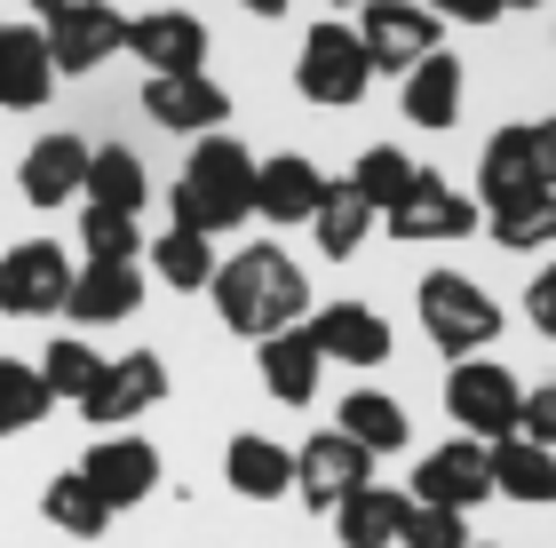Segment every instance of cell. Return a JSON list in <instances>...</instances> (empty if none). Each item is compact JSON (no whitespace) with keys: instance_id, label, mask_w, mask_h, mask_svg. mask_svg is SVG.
<instances>
[{"instance_id":"obj_1","label":"cell","mask_w":556,"mask_h":548,"mask_svg":"<svg viewBox=\"0 0 556 548\" xmlns=\"http://www.w3.org/2000/svg\"><path fill=\"white\" fill-rule=\"evenodd\" d=\"M215 310H223V327L231 334H255V342H270V334H287V327H302V310H311V279H302V263L287 255V246H239L231 263H215Z\"/></svg>"},{"instance_id":"obj_2","label":"cell","mask_w":556,"mask_h":548,"mask_svg":"<svg viewBox=\"0 0 556 548\" xmlns=\"http://www.w3.org/2000/svg\"><path fill=\"white\" fill-rule=\"evenodd\" d=\"M167 215L184 222V231H199V239L255 222V152L231 143V136H199L184 176H175V191H167Z\"/></svg>"},{"instance_id":"obj_3","label":"cell","mask_w":556,"mask_h":548,"mask_svg":"<svg viewBox=\"0 0 556 548\" xmlns=\"http://www.w3.org/2000/svg\"><path fill=\"white\" fill-rule=\"evenodd\" d=\"M414 310H421L429 342H438L453 366L477 358L485 342H501V303L469 279V270H429V279L414 286Z\"/></svg>"},{"instance_id":"obj_4","label":"cell","mask_w":556,"mask_h":548,"mask_svg":"<svg viewBox=\"0 0 556 548\" xmlns=\"http://www.w3.org/2000/svg\"><path fill=\"white\" fill-rule=\"evenodd\" d=\"M517 406H525L517 373L493 366V358H462V366L445 373V413L462 421V437H477V445L517 437Z\"/></svg>"},{"instance_id":"obj_5","label":"cell","mask_w":556,"mask_h":548,"mask_svg":"<svg viewBox=\"0 0 556 548\" xmlns=\"http://www.w3.org/2000/svg\"><path fill=\"white\" fill-rule=\"evenodd\" d=\"M40 40H48L56 80H80V72L112 64L119 48H128V16H119L112 0H64V9L40 24Z\"/></svg>"},{"instance_id":"obj_6","label":"cell","mask_w":556,"mask_h":548,"mask_svg":"<svg viewBox=\"0 0 556 548\" xmlns=\"http://www.w3.org/2000/svg\"><path fill=\"white\" fill-rule=\"evenodd\" d=\"M294 88L311 95L326 112H350L358 95L374 88V64L350 24H311V40H302V64H294Z\"/></svg>"},{"instance_id":"obj_7","label":"cell","mask_w":556,"mask_h":548,"mask_svg":"<svg viewBox=\"0 0 556 548\" xmlns=\"http://www.w3.org/2000/svg\"><path fill=\"white\" fill-rule=\"evenodd\" d=\"M72 263L56 239H24L0 255V318H64V294H72Z\"/></svg>"},{"instance_id":"obj_8","label":"cell","mask_w":556,"mask_h":548,"mask_svg":"<svg viewBox=\"0 0 556 548\" xmlns=\"http://www.w3.org/2000/svg\"><path fill=\"white\" fill-rule=\"evenodd\" d=\"M358 33V48H366V64L374 72H406L421 64V56H438V40H445V24L421 9V0H382V9H366V24H350Z\"/></svg>"},{"instance_id":"obj_9","label":"cell","mask_w":556,"mask_h":548,"mask_svg":"<svg viewBox=\"0 0 556 548\" xmlns=\"http://www.w3.org/2000/svg\"><path fill=\"white\" fill-rule=\"evenodd\" d=\"M382 222H390V231L406 239V246H445V239H469L477 222H485V207H477L469 191H453L445 176H429V167H421L414 191L397 199V207H390Z\"/></svg>"},{"instance_id":"obj_10","label":"cell","mask_w":556,"mask_h":548,"mask_svg":"<svg viewBox=\"0 0 556 548\" xmlns=\"http://www.w3.org/2000/svg\"><path fill=\"white\" fill-rule=\"evenodd\" d=\"M366 469H374V454H358L342 430H318L311 445H294V501L318 509V517H334L358 485H374Z\"/></svg>"},{"instance_id":"obj_11","label":"cell","mask_w":556,"mask_h":548,"mask_svg":"<svg viewBox=\"0 0 556 548\" xmlns=\"http://www.w3.org/2000/svg\"><path fill=\"white\" fill-rule=\"evenodd\" d=\"M128 56L143 64V80H184V72H207V24H199L191 9L128 16Z\"/></svg>"},{"instance_id":"obj_12","label":"cell","mask_w":556,"mask_h":548,"mask_svg":"<svg viewBox=\"0 0 556 548\" xmlns=\"http://www.w3.org/2000/svg\"><path fill=\"white\" fill-rule=\"evenodd\" d=\"M477 501H493V461H485V445H477V437H453V445H438V454L414 469V509L469 517Z\"/></svg>"},{"instance_id":"obj_13","label":"cell","mask_w":556,"mask_h":548,"mask_svg":"<svg viewBox=\"0 0 556 548\" xmlns=\"http://www.w3.org/2000/svg\"><path fill=\"white\" fill-rule=\"evenodd\" d=\"M80 477H88L96 501L119 517V509H136V501L160 493V445H151V437H104V445L80 454Z\"/></svg>"},{"instance_id":"obj_14","label":"cell","mask_w":556,"mask_h":548,"mask_svg":"<svg viewBox=\"0 0 556 548\" xmlns=\"http://www.w3.org/2000/svg\"><path fill=\"white\" fill-rule=\"evenodd\" d=\"M143 112L151 128H175V136H223L231 119V88H215L207 72H184V80H143Z\"/></svg>"},{"instance_id":"obj_15","label":"cell","mask_w":556,"mask_h":548,"mask_svg":"<svg viewBox=\"0 0 556 548\" xmlns=\"http://www.w3.org/2000/svg\"><path fill=\"white\" fill-rule=\"evenodd\" d=\"M160 397H167V366L151 358V351H128V358H104V382L80 397V413L104 421V430H119V421L151 413Z\"/></svg>"},{"instance_id":"obj_16","label":"cell","mask_w":556,"mask_h":548,"mask_svg":"<svg viewBox=\"0 0 556 548\" xmlns=\"http://www.w3.org/2000/svg\"><path fill=\"white\" fill-rule=\"evenodd\" d=\"M88 152L96 143H80V136H40L33 152L16 160V191L33 199V207H72L80 183H88Z\"/></svg>"},{"instance_id":"obj_17","label":"cell","mask_w":556,"mask_h":548,"mask_svg":"<svg viewBox=\"0 0 556 548\" xmlns=\"http://www.w3.org/2000/svg\"><path fill=\"white\" fill-rule=\"evenodd\" d=\"M48 95H56V64L40 24H0V112H40Z\"/></svg>"},{"instance_id":"obj_18","label":"cell","mask_w":556,"mask_h":548,"mask_svg":"<svg viewBox=\"0 0 556 548\" xmlns=\"http://www.w3.org/2000/svg\"><path fill=\"white\" fill-rule=\"evenodd\" d=\"M136 303H143V270L136 263H88V270H72L64 318L72 327H119V318H136Z\"/></svg>"},{"instance_id":"obj_19","label":"cell","mask_w":556,"mask_h":548,"mask_svg":"<svg viewBox=\"0 0 556 548\" xmlns=\"http://www.w3.org/2000/svg\"><path fill=\"white\" fill-rule=\"evenodd\" d=\"M311 342H318V358L382 366V358H390V318L366 310V303H326V310L311 318Z\"/></svg>"},{"instance_id":"obj_20","label":"cell","mask_w":556,"mask_h":548,"mask_svg":"<svg viewBox=\"0 0 556 548\" xmlns=\"http://www.w3.org/2000/svg\"><path fill=\"white\" fill-rule=\"evenodd\" d=\"M255 373H263V390L278 397V406H311V397H318V373H326L311 327H287V334L255 342Z\"/></svg>"},{"instance_id":"obj_21","label":"cell","mask_w":556,"mask_h":548,"mask_svg":"<svg viewBox=\"0 0 556 548\" xmlns=\"http://www.w3.org/2000/svg\"><path fill=\"white\" fill-rule=\"evenodd\" d=\"M318 199H326V176L302 152H278V160L255 167V215L263 222H311Z\"/></svg>"},{"instance_id":"obj_22","label":"cell","mask_w":556,"mask_h":548,"mask_svg":"<svg viewBox=\"0 0 556 548\" xmlns=\"http://www.w3.org/2000/svg\"><path fill=\"white\" fill-rule=\"evenodd\" d=\"M223 477H231L239 501H278V493H294V454L278 437L239 430L231 445H223Z\"/></svg>"},{"instance_id":"obj_23","label":"cell","mask_w":556,"mask_h":548,"mask_svg":"<svg viewBox=\"0 0 556 548\" xmlns=\"http://www.w3.org/2000/svg\"><path fill=\"white\" fill-rule=\"evenodd\" d=\"M485 461H493V493L501 501H525V509H556V454L533 437H501L485 445Z\"/></svg>"},{"instance_id":"obj_24","label":"cell","mask_w":556,"mask_h":548,"mask_svg":"<svg viewBox=\"0 0 556 548\" xmlns=\"http://www.w3.org/2000/svg\"><path fill=\"white\" fill-rule=\"evenodd\" d=\"M541 191V167H533V128H493L485 160H477V207H509V199Z\"/></svg>"},{"instance_id":"obj_25","label":"cell","mask_w":556,"mask_h":548,"mask_svg":"<svg viewBox=\"0 0 556 548\" xmlns=\"http://www.w3.org/2000/svg\"><path fill=\"white\" fill-rule=\"evenodd\" d=\"M397 104H406V119L421 136H445L453 119H462V64H453L445 48H438V56H421L406 72V88H397Z\"/></svg>"},{"instance_id":"obj_26","label":"cell","mask_w":556,"mask_h":548,"mask_svg":"<svg viewBox=\"0 0 556 548\" xmlns=\"http://www.w3.org/2000/svg\"><path fill=\"white\" fill-rule=\"evenodd\" d=\"M406 517H414V493L358 485V493L334 509V540H342V548H390L397 533H406Z\"/></svg>"},{"instance_id":"obj_27","label":"cell","mask_w":556,"mask_h":548,"mask_svg":"<svg viewBox=\"0 0 556 548\" xmlns=\"http://www.w3.org/2000/svg\"><path fill=\"white\" fill-rule=\"evenodd\" d=\"M334 430H342L350 445H358V454H374V461H382V454H406L414 421H406V406H397L390 390H350V397H342V421H334Z\"/></svg>"},{"instance_id":"obj_28","label":"cell","mask_w":556,"mask_h":548,"mask_svg":"<svg viewBox=\"0 0 556 548\" xmlns=\"http://www.w3.org/2000/svg\"><path fill=\"white\" fill-rule=\"evenodd\" d=\"M88 207H112V215H143V199H151V176H143V160L128 152V143H96L88 152V183H80Z\"/></svg>"},{"instance_id":"obj_29","label":"cell","mask_w":556,"mask_h":548,"mask_svg":"<svg viewBox=\"0 0 556 548\" xmlns=\"http://www.w3.org/2000/svg\"><path fill=\"white\" fill-rule=\"evenodd\" d=\"M311 231H318V255L326 263H350L366 246V231H374V207L358 191H350V176L342 183H326V199H318V215H311Z\"/></svg>"},{"instance_id":"obj_30","label":"cell","mask_w":556,"mask_h":548,"mask_svg":"<svg viewBox=\"0 0 556 548\" xmlns=\"http://www.w3.org/2000/svg\"><path fill=\"white\" fill-rule=\"evenodd\" d=\"M151 270L175 286V294H207L215 286V239L184 231V222H167L160 239H151Z\"/></svg>"},{"instance_id":"obj_31","label":"cell","mask_w":556,"mask_h":548,"mask_svg":"<svg viewBox=\"0 0 556 548\" xmlns=\"http://www.w3.org/2000/svg\"><path fill=\"white\" fill-rule=\"evenodd\" d=\"M485 231H493V246H509V255L556 246V191H525L509 207H485Z\"/></svg>"},{"instance_id":"obj_32","label":"cell","mask_w":556,"mask_h":548,"mask_svg":"<svg viewBox=\"0 0 556 548\" xmlns=\"http://www.w3.org/2000/svg\"><path fill=\"white\" fill-rule=\"evenodd\" d=\"M40 509H48V525H56V533H72V540H104V533H112V509H104V501L88 493V477H80V469L48 477Z\"/></svg>"},{"instance_id":"obj_33","label":"cell","mask_w":556,"mask_h":548,"mask_svg":"<svg viewBox=\"0 0 556 548\" xmlns=\"http://www.w3.org/2000/svg\"><path fill=\"white\" fill-rule=\"evenodd\" d=\"M414 176H421V167H414L406 152H390V143H374V152H358V167H350V191H358V199H366L374 215H390L397 199L414 191Z\"/></svg>"},{"instance_id":"obj_34","label":"cell","mask_w":556,"mask_h":548,"mask_svg":"<svg viewBox=\"0 0 556 548\" xmlns=\"http://www.w3.org/2000/svg\"><path fill=\"white\" fill-rule=\"evenodd\" d=\"M40 382H48V397H56V406H80V397H88L96 382H104V358H96L80 334H64V342H48Z\"/></svg>"},{"instance_id":"obj_35","label":"cell","mask_w":556,"mask_h":548,"mask_svg":"<svg viewBox=\"0 0 556 548\" xmlns=\"http://www.w3.org/2000/svg\"><path fill=\"white\" fill-rule=\"evenodd\" d=\"M48 382H40V366H16V358H0V437H24L33 421H48Z\"/></svg>"},{"instance_id":"obj_36","label":"cell","mask_w":556,"mask_h":548,"mask_svg":"<svg viewBox=\"0 0 556 548\" xmlns=\"http://www.w3.org/2000/svg\"><path fill=\"white\" fill-rule=\"evenodd\" d=\"M80 246H88V263H136L143 255V222L112 215V207H88L80 215Z\"/></svg>"},{"instance_id":"obj_37","label":"cell","mask_w":556,"mask_h":548,"mask_svg":"<svg viewBox=\"0 0 556 548\" xmlns=\"http://www.w3.org/2000/svg\"><path fill=\"white\" fill-rule=\"evenodd\" d=\"M397 540H406V548H469V517H453V509H414Z\"/></svg>"},{"instance_id":"obj_38","label":"cell","mask_w":556,"mask_h":548,"mask_svg":"<svg viewBox=\"0 0 556 548\" xmlns=\"http://www.w3.org/2000/svg\"><path fill=\"white\" fill-rule=\"evenodd\" d=\"M517 437H533V445H548V454H556V373L517 406Z\"/></svg>"},{"instance_id":"obj_39","label":"cell","mask_w":556,"mask_h":548,"mask_svg":"<svg viewBox=\"0 0 556 548\" xmlns=\"http://www.w3.org/2000/svg\"><path fill=\"white\" fill-rule=\"evenodd\" d=\"M421 9L438 24H501V16H509L501 0H421Z\"/></svg>"},{"instance_id":"obj_40","label":"cell","mask_w":556,"mask_h":548,"mask_svg":"<svg viewBox=\"0 0 556 548\" xmlns=\"http://www.w3.org/2000/svg\"><path fill=\"white\" fill-rule=\"evenodd\" d=\"M525 318H533V327H541V334L556 342V263L541 270V279H533V286H525Z\"/></svg>"},{"instance_id":"obj_41","label":"cell","mask_w":556,"mask_h":548,"mask_svg":"<svg viewBox=\"0 0 556 548\" xmlns=\"http://www.w3.org/2000/svg\"><path fill=\"white\" fill-rule=\"evenodd\" d=\"M533 167H541V191H556V119H533Z\"/></svg>"},{"instance_id":"obj_42","label":"cell","mask_w":556,"mask_h":548,"mask_svg":"<svg viewBox=\"0 0 556 548\" xmlns=\"http://www.w3.org/2000/svg\"><path fill=\"white\" fill-rule=\"evenodd\" d=\"M247 16H287V0H239Z\"/></svg>"},{"instance_id":"obj_43","label":"cell","mask_w":556,"mask_h":548,"mask_svg":"<svg viewBox=\"0 0 556 548\" xmlns=\"http://www.w3.org/2000/svg\"><path fill=\"white\" fill-rule=\"evenodd\" d=\"M24 9H40V16H56V9H64V0H24Z\"/></svg>"},{"instance_id":"obj_44","label":"cell","mask_w":556,"mask_h":548,"mask_svg":"<svg viewBox=\"0 0 556 548\" xmlns=\"http://www.w3.org/2000/svg\"><path fill=\"white\" fill-rule=\"evenodd\" d=\"M334 9H382V0H334Z\"/></svg>"},{"instance_id":"obj_45","label":"cell","mask_w":556,"mask_h":548,"mask_svg":"<svg viewBox=\"0 0 556 548\" xmlns=\"http://www.w3.org/2000/svg\"><path fill=\"white\" fill-rule=\"evenodd\" d=\"M501 9H548V0H501Z\"/></svg>"},{"instance_id":"obj_46","label":"cell","mask_w":556,"mask_h":548,"mask_svg":"<svg viewBox=\"0 0 556 548\" xmlns=\"http://www.w3.org/2000/svg\"><path fill=\"white\" fill-rule=\"evenodd\" d=\"M469 548H477V540H469Z\"/></svg>"}]
</instances>
